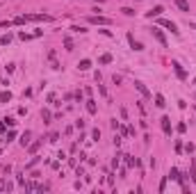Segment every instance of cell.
Instances as JSON below:
<instances>
[{"label":"cell","mask_w":196,"mask_h":194,"mask_svg":"<svg viewBox=\"0 0 196 194\" xmlns=\"http://www.w3.org/2000/svg\"><path fill=\"white\" fill-rule=\"evenodd\" d=\"M89 23H94V25H109L112 21H109L107 16H100V14H98V16H89Z\"/></svg>","instance_id":"6da1fadb"},{"label":"cell","mask_w":196,"mask_h":194,"mask_svg":"<svg viewBox=\"0 0 196 194\" xmlns=\"http://www.w3.org/2000/svg\"><path fill=\"white\" fill-rule=\"evenodd\" d=\"M160 25L169 27V30L174 32V34H178V32H180V30H178V27H176V23H174V21H169V19H160Z\"/></svg>","instance_id":"7a4b0ae2"},{"label":"cell","mask_w":196,"mask_h":194,"mask_svg":"<svg viewBox=\"0 0 196 194\" xmlns=\"http://www.w3.org/2000/svg\"><path fill=\"white\" fill-rule=\"evenodd\" d=\"M128 41H130V48H132V50H144V46H141L135 37H132V32H128Z\"/></svg>","instance_id":"3957f363"},{"label":"cell","mask_w":196,"mask_h":194,"mask_svg":"<svg viewBox=\"0 0 196 194\" xmlns=\"http://www.w3.org/2000/svg\"><path fill=\"white\" fill-rule=\"evenodd\" d=\"M160 121H162V130H164V135H171V119H169V116H162Z\"/></svg>","instance_id":"277c9868"},{"label":"cell","mask_w":196,"mask_h":194,"mask_svg":"<svg viewBox=\"0 0 196 194\" xmlns=\"http://www.w3.org/2000/svg\"><path fill=\"white\" fill-rule=\"evenodd\" d=\"M153 37L157 39V41H160V44H162V46H166V37L162 34V30H157V27H153Z\"/></svg>","instance_id":"5b68a950"},{"label":"cell","mask_w":196,"mask_h":194,"mask_svg":"<svg viewBox=\"0 0 196 194\" xmlns=\"http://www.w3.org/2000/svg\"><path fill=\"white\" fill-rule=\"evenodd\" d=\"M162 5H157V7H153L151 11H146V16H148V19H153V16H162Z\"/></svg>","instance_id":"8992f818"},{"label":"cell","mask_w":196,"mask_h":194,"mask_svg":"<svg viewBox=\"0 0 196 194\" xmlns=\"http://www.w3.org/2000/svg\"><path fill=\"white\" fill-rule=\"evenodd\" d=\"M174 69H176V75H178V78H180V80H185V78H187L185 69H182V66H180V64H178V62H174Z\"/></svg>","instance_id":"52a82bcc"},{"label":"cell","mask_w":196,"mask_h":194,"mask_svg":"<svg viewBox=\"0 0 196 194\" xmlns=\"http://www.w3.org/2000/svg\"><path fill=\"white\" fill-rule=\"evenodd\" d=\"M135 87H137V91H139L141 96H151V91L146 89V85H144V82H135Z\"/></svg>","instance_id":"ba28073f"},{"label":"cell","mask_w":196,"mask_h":194,"mask_svg":"<svg viewBox=\"0 0 196 194\" xmlns=\"http://www.w3.org/2000/svg\"><path fill=\"white\" fill-rule=\"evenodd\" d=\"M87 112H89V114H96V112H98V108H96V101H91V98L87 101Z\"/></svg>","instance_id":"9c48e42d"},{"label":"cell","mask_w":196,"mask_h":194,"mask_svg":"<svg viewBox=\"0 0 196 194\" xmlns=\"http://www.w3.org/2000/svg\"><path fill=\"white\" fill-rule=\"evenodd\" d=\"M125 158V162H128V167H139V160L137 158H132V155H123Z\"/></svg>","instance_id":"30bf717a"},{"label":"cell","mask_w":196,"mask_h":194,"mask_svg":"<svg viewBox=\"0 0 196 194\" xmlns=\"http://www.w3.org/2000/svg\"><path fill=\"white\" fill-rule=\"evenodd\" d=\"M174 2L180 7V11H189V2H187V0H174Z\"/></svg>","instance_id":"8fae6325"},{"label":"cell","mask_w":196,"mask_h":194,"mask_svg":"<svg viewBox=\"0 0 196 194\" xmlns=\"http://www.w3.org/2000/svg\"><path fill=\"white\" fill-rule=\"evenodd\" d=\"M78 69H80V71H89V69H91V62L89 60H82V62L78 64Z\"/></svg>","instance_id":"7c38bea8"},{"label":"cell","mask_w":196,"mask_h":194,"mask_svg":"<svg viewBox=\"0 0 196 194\" xmlns=\"http://www.w3.org/2000/svg\"><path fill=\"white\" fill-rule=\"evenodd\" d=\"M155 105H157V108H164V96H162V94H155Z\"/></svg>","instance_id":"4fadbf2b"},{"label":"cell","mask_w":196,"mask_h":194,"mask_svg":"<svg viewBox=\"0 0 196 194\" xmlns=\"http://www.w3.org/2000/svg\"><path fill=\"white\" fill-rule=\"evenodd\" d=\"M25 21H30V14H25V16H16V19H14V23H16V25H23Z\"/></svg>","instance_id":"5bb4252c"},{"label":"cell","mask_w":196,"mask_h":194,"mask_svg":"<svg viewBox=\"0 0 196 194\" xmlns=\"http://www.w3.org/2000/svg\"><path fill=\"white\" fill-rule=\"evenodd\" d=\"M11 101V91H2L0 94V103H9Z\"/></svg>","instance_id":"9a60e30c"},{"label":"cell","mask_w":196,"mask_h":194,"mask_svg":"<svg viewBox=\"0 0 196 194\" xmlns=\"http://www.w3.org/2000/svg\"><path fill=\"white\" fill-rule=\"evenodd\" d=\"M5 190L9 192V190H11V183H7V180L2 178V180H0V192H5Z\"/></svg>","instance_id":"2e32d148"},{"label":"cell","mask_w":196,"mask_h":194,"mask_svg":"<svg viewBox=\"0 0 196 194\" xmlns=\"http://www.w3.org/2000/svg\"><path fill=\"white\" fill-rule=\"evenodd\" d=\"M64 48L66 50H73V39L71 37H64Z\"/></svg>","instance_id":"e0dca14e"},{"label":"cell","mask_w":196,"mask_h":194,"mask_svg":"<svg viewBox=\"0 0 196 194\" xmlns=\"http://www.w3.org/2000/svg\"><path fill=\"white\" fill-rule=\"evenodd\" d=\"M112 62V55H109V53H105V55L100 57V64H109Z\"/></svg>","instance_id":"ac0fdd59"},{"label":"cell","mask_w":196,"mask_h":194,"mask_svg":"<svg viewBox=\"0 0 196 194\" xmlns=\"http://www.w3.org/2000/svg\"><path fill=\"white\" fill-rule=\"evenodd\" d=\"M91 137H94V142H98V139H100V130L94 128V130H91Z\"/></svg>","instance_id":"d6986e66"},{"label":"cell","mask_w":196,"mask_h":194,"mask_svg":"<svg viewBox=\"0 0 196 194\" xmlns=\"http://www.w3.org/2000/svg\"><path fill=\"white\" fill-rule=\"evenodd\" d=\"M39 146H41V142H34V144H30V153H37V151H39Z\"/></svg>","instance_id":"ffe728a7"},{"label":"cell","mask_w":196,"mask_h":194,"mask_svg":"<svg viewBox=\"0 0 196 194\" xmlns=\"http://www.w3.org/2000/svg\"><path fill=\"white\" fill-rule=\"evenodd\" d=\"M9 41H11V37H9V34H5V37H0V44H2V46H7Z\"/></svg>","instance_id":"44dd1931"},{"label":"cell","mask_w":196,"mask_h":194,"mask_svg":"<svg viewBox=\"0 0 196 194\" xmlns=\"http://www.w3.org/2000/svg\"><path fill=\"white\" fill-rule=\"evenodd\" d=\"M121 11H123L125 16H135V9H130V7H123V9H121Z\"/></svg>","instance_id":"7402d4cb"},{"label":"cell","mask_w":196,"mask_h":194,"mask_svg":"<svg viewBox=\"0 0 196 194\" xmlns=\"http://www.w3.org/2000/svg\"><path fill=\"white\" fill-rule=\"evenodd\" d=\"M37 162H39V158H32V160H30V162L25 164V169H32V167H34V164H37Z\"/></svg>","instance_id":"603a6c76"},{"label":"cell","mask_w":196,"mask_h":194,"mask_svg":"<svg viewBox=\"0 0 196 194\" xmlns=\"http://www.w3.org/2000/svg\"><path fill=\"white\" fill-rule=\"evenodd\" d=\"M41 116H43V121H46V123H50V112H48V110H43Z\"/></svg>","instance_id":"cb8c5ba5"},{"label":"cell","mask_w":196,"mask_h":194,"mask_svg":"<svg viewBox=\"0 0 196 194\" xmlns=\"http://www.w3.org/2000/svg\"><path fill=\"white\" fill-rule=\"evenodd\" d=\"M98 91H100V96H107V89L100 85V80H98Z\"/></svg>","instance_id":"d4e9b609"},{"label":"cell","mask_w":196,"mask_h":194,"mask_svg":"<svg viewBox=\"0 0 196 194\" xmlns=\"http://www.w3.org/2000/svg\"><path fill=\"white\" fill-rule=\"evenodd\" d=\"M27 142H30V133H25V135H23V137H21V144H23V146H25Z\"/></svg>","instance_id":"484cf974"},{"label":"cell","mask_w":196,"mask_h":194,"mask_svg":"<svg viewBox=\"0 0 196 194\" xmlns=\"http://www.w3.org/2000/svg\"><path fill=\"white\" fill-rule=\"evenodd\" d=\"M5 126H9V128H14V126H16V121H14V119H9V116H7V119H5Z\"/></svg>","instance_id":"4316f807"},{"label":"cell","mask_w":196,"mask_h":194,"mask_svg":"<svg viewBox=\"0 0 196 194\" xmlns=\"http://www.w3.org/2000/svg\"><path fill=\"white\" fill-rule=\"evenodd\" d=\"M14 137H16V133H14V130H9V133H7V139H5V142H11Z\"/></svg>","instance_id":"83f0119b"},{"label":"cell","mask_w":196,"mask_h":194,"mask_svg":"<svg viewBox=\"0 0 196 194\" xmlns=\"http://www.w3.org/2000/svg\"><path fill=\"white\" fill-rule=\"evenodd\" d=\"M187 130V123H178V133H185Z\"/></svg>","instance_id":"f1b7e54d"},{"label":"cell","mask_w":196,"mask_h":194,"mask_svg":"<svg viewBox=\"0 0 196 194\" xmlns=\"http://www.w3.org/2000/svg\"><path fill=\"white\" fill-rule=\"evenodd\" d=\"M5 128H7V126H5V121H2V123H0V133H5Z\"/></svg>","instance_id":"f546056e"}]
</instances>
